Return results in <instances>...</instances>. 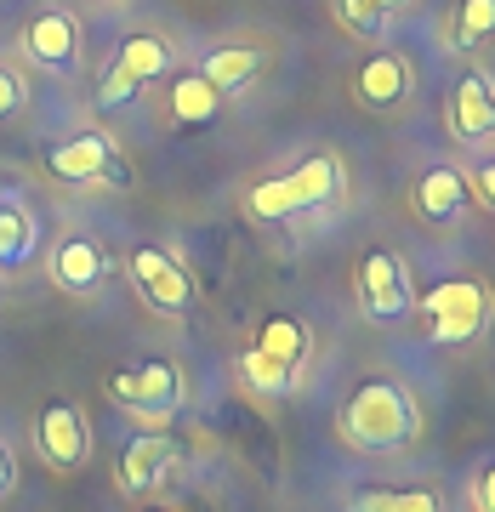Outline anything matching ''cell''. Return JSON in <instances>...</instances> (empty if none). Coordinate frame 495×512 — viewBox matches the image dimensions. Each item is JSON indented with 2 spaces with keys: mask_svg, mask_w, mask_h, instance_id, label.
<instances>
[{
  "mask_svg": "<svg viewBox=\"0 0 495 512\" xmlns=\"http://www.w3.org/2000/svg\"><path fill=\"white\" fill-rule=\"evenodd\" d=\"M416 433H422V404L410 399L404 382H387V376L359 382L342 404V439L359 444V450L387 456V450L416 444Z\"/></svg>",
  "mask_w": 495,
  "mask_h": 512,
  "instance_id": "cell-1",
  "label": "cell"
},
{
  "mask_svg": "<svg viewBox=\"0 0 495 512\" xmlns=\"http://www.w3.org/2000/svg\"><path fill=\"white\" fill-rule=\"evenodd\" d=\"M342 188H348L342 160H336V154H308L296 171L257 183L245 194V205H251L257 222H285V217H302V211H319V205L342 200Z\"/></svg>",
  "mask_w": 495,
  "mask_h": 512,
  "instance_id": "cell-2",
  "label": "cell"
},
{
  "mask_svg": "<svg viewBox=\"0 0 495 512\" xmlns=\"http://www.w3.org/2000/svg\"><path fill=\"white\" fill-rule=\"evenodd\" d=\"M490 313H495V302H490V285L484 279H444V285H433L422 296V325L444 348L473 342L478 330L490 325Z\"/></svg>",
  "mask_w": 495,
  "mask_h": 512,
  "instance_id": "cell-3",
  "label": "cell"
},
{
  "mask_svg": "<svg viewBox=\"0 0 495 512\" xmlns=\"http://www.w3.org/2000/svg\"><path fill=\"white\" fill-rule=\"evenodd\" d=\"M46 171H52L57 183L69 188H126L131 183V165L120 160V143L103 137V131H74L63 143L46 148Z\"/></svg>",
  "mask_w": 495,
  "mask_h": 512,
  "instance_id": "cell-4",
  "label": "cell"
},
{
  "mask_svg": "<svg viewBox=\"0 0 495 512\" xmlns=\"http://www.w3.org/2000/svg\"><path fill=\"white\" fill-rule=\"evenodd\" d=\"M126 268H131L137 296H143L154 313L183 319V313L194 308V279H188V268L171 251H160V245H137V251L126 256Z\"/></svg>",
  "mask_w": 495,
  "mask_h": 512,
  "instance_id": "cell-5",
  "label": "cell"
},
{
  "mask_svg": "<svg viewBox=\"0 0 495 512\" xmlns=\"http://www.w3.org/2000/svg\"><path fill=\"white\" fill-rule=\"evenodd\" d=\"M165 69H171V46L160 35H126L120 52H114V63H109V74H103V86H97V103L103 109H120L126 97H137Z\"/></svg>",
  "mask_w": 495,
  "mask_h": 512,
  "instance_id": "cell-6",
  "label": "cell"
},
{
  "mask_svg": "<svg viewBox=\"0 0 495 512\" xmlns=\"http://www.w3.org/2000/svg\"><path fill=\"white\" fill-rule=\"evenodd\" d=\"M359 308H365V319H382V325H393V319H404L416 308L410 268L399 262V251L376 245V251L359 256Z\"/></svg>",
  "mask_w": 495,
  "mask_h": 512,
  "instance_id": "cell-7",
  "label": "cell"
},
{
  "mask_svg": "<svg viewBox=\"0 0 495 512\" xmlns=\"http://www.w3.org/2000/svg\"><path fill=\"white\" fill-rule=\"evenodd\" d=\"M109 393H114V404H120L126 416H143V410L177 416V404H183V370L165 365V359H143V365L114 370Z\"/></svg>",
  "mask_w": 495,
  "mask_h": 512,
  "instance_id": "cell-8",
  "label": "cell"
},
{
  "mask_svg": "<svg viewBox=\"0 0 495 512\" xmlns=\"http://www.w3.org/2000/svg\"><path fill=\"white\" fill-rule=\"evenodd\" d=\"M18 46L35 69L69 74L74 63H80V23H74V12H63V6H40L35 18L23 23Z\"/></svg>",
  "mask_w": 495,
  "mask_h": 512,
  "instance_id": "cell-9",
  "label": "cell"
},
{
  "mask_svg": "<svg viewBox=\"0 0 495 512\" xmlns=\"http://www.w3.org/2000/svg\"><path fill=\"white\" fill-rule=\"evenodd\" d=\"M35 439H40V456L52 461L57 473H74L80 461L92 456V433H86V416H80L69 399H52L46 410H40Z\"/></svg>",
  "mask_w": 495,
  "mask_h": 512,
  "instance_id": "cell-10",
  "label": "cell"
},
{
  "mask_svg": "<svg viewBox=\"0 0 495 512\" xmlns=\"http://www.w3.org/2000/svg\"><path fill=\"white\" fill-rule=\"evenodd\" d=\"M52 279H57V291H69V296L103 291V279H109V251H103L92 234L57 239L52 245Z\"/></svg>",
  "mask_w": 495,
  "mask_h": 512,
  "instance_id": "cell-11",
  "label": "cell"
},
{
  "mask_svg": "<svg viewBox=\"0 0 495 512\" xmlns=\"http://www.w3.org/2000/svg\"><path fill=\"white\" fill-rule=\"evenodd\" d=\"M450 131H456V143L495 137V86L484 69H461L456 92H450Z\"/></svg>",
  "mask_w": 495,
  "mask_h": 512,
  "instance_id": "cell-12",
  "label": "cell"
},
{
  "mask_svg": "<svg viewBox=\"0 0 495 512\" xmlns=\"http://www.w3.org/2000/svg\"><path fill=\"white\" fill-rule=\"evenodd\" d=\"M177 467V444L165 439V433H137V439L120 450V490L126 495H148L160 490L165 478Z\"/></svg>",
  "mask_w": 495,
  "mask_h": 512,
  "instance_id": "cell-13",
  "label": "cell"
},
{
  "mask_svg": "<svg viewBox=\"0 0 495 512\" xmlns=\"http://www.w3.org/2000/svg\"><path fill=\"white\" fill-rule=\"evenodd\" d=\"M353 97H359L365 109H376V114L399 109L404 97H410V63H404L399 52L365 57V63L353 69Z\"/></svg>",
  "mask_w": 495,
  "mask_h": 512,
  "instance_id": "cell-14",
  "label": "cell"
},
{
  "mask_svg": "<svg viewBox=\"0 0 495 512\" xmlns=\"http://www.w3.org/2000/svg\"><path fill=\"white\" fill-rule=\"evenodd\" d=\"M40 251V217L29 211V200L23 194H12V188H0V274H18V268H29Z\"/></svg>",
  "mask_w": 495,
  "mask_h": 512,
  "instance_id": "cell-15",
  "label": "cell"
},
{
  "mask_svg": "<svg viewBox=\"0 0 495 512\" xmlns=\"http://www.w3.org/2000/svg\"><path fill=\"white\" fill-rule=\"evenodd\" d=\"M473 205V183H467V171H456V165H427L422 177H416V211H422L427 222H456L461 211Z\"/></svg>",
  "mask_w": 495,
  "mask_h": 512,
  "instance_id": "cell-16",
  "label": "cell"
},
{
  "mask_svg": "<svg viewBox=\"0 0 495 512\" xmlns=\"http://www.w3.org/2000/svg\"><path fill=\"white\" fill-rule=\"evenodd\" d=\"M165 103H171V120H177V126H211V120L222 114V92L205 80L200 69L177 74L171 92H165Z\"/></svg>",
  "mask_w": 495,
  "mask_h": 512,
  "instance_id": "cell-17",
  "label": "cell"
},
{
  "mask_svg": "<svg viewBox=\"0 0 495 512\" xmlns=\"http://www.w3.org/2000/svg\"><path fill=\"white\" fill-rule=\"evenodd\" d=\"M257 353H268V359H279V365L302 370L313 353V330L302 325V319H291V313H274V319H262L257 342H251Z\"/></svg>",
  "mask_w": 495,
  "mask_h": 512,
  "instance_id": "cell-18",
  "label": "cell"
},
{
  "mask_svg": "<svg viewBox=\"0 0 495 512\" xmlns=\"http://www.w3.org/2000/svg\"><path fill=\"white\" fill-rule=\"evenodd\" d=\"M262 69H268V57H262L257 46H217V52H205V63H200V74L222 97L239 92V86H251Z\"/></svg>",
  "mask_w": 495,
  "mask_h": 512,
  "instance_id": "cell-19",
  "label": "cell"
},
{
  "mask_svg": "<svg viewBox=\"0 0 495 512\" xmlns=\"http://www.w3.org/2000/svg\"><path fill=\"white\" fill-rule=\"evenodd\" d=\"M239 376H245V387H257V393H268V399H279V393L296 387V370L279 365V359H268V353H257V348L239 353Z\"/></svg>",
  "mask_w": 495,
  "mask_h": 512,
  "instance_id": "cell-20",
  "label": "cell"
},
{
  "mask_svg": "<svg viewBox=\"0 0 495 512\" xmlns=\"http://www.w3.org/2000/svg\"><path fill=\"white\" fill-rule=\"evenodd\" d=\"M353 512H444L439 490H376V495H359Z\"/></svg>",
  "mask_w": 495,
  "mask_h": 512,
  "instance_id": "cell-21",
  "label": "cell"
},
{
  "mask_svg": "<svg viewBox=\"0 0 495 512\" xmlns=\"http://www.w3.org/2000/svg\"><path fill=\"white\" fill-rule=\"evenodd\" d=\"M495 40V0H461L456 6V46H484Z\"/></svg>",
  "mask_w": 495,
  "mask_h": 512,
  "instance_id": "cell-22",
  "label": "cell"
},
{
  "mask_svg": "<svg viewBox=\"0 0 495 512\" xmlns=\"http://www.w3.org/2000/svg\"><path fill=\"white\" fill-rule=\"evenodd\" d=\"M410 0H336V12H342V23H348L353 35H376L393 12H404Z\"/></svg>",
  "mask_w": 495,
  "mask_h": 512,
  "instance_id": "cell-23",
  "label": "cell"
},
{
  "mask_svg": "<svg viewBox=\"0 0 495 512\" xmlns=\"http://www.w3.org/2000/svg\"><path fill=\"white\" fill-rule=\"evenodd\" d=\"M23 103H29V80L12 63H0V120H18Z\"/></svg>",
  "mask_w": 495,
  "mask_h": 512,
  "instance_id": "cell-24",
  "label": "cell"
},
{
  "mask_svg": "<svg viewBox=\"0 0 495 512\" xmlns=\"http://www.w3.org/2000/svg\"><path fill=\"white\" fill-rule=\"evenodd\" d=\"M473 512H495V461L478 467V478H473Z\"/></svg>",
  "mask_w": 495,
  "mask_h": 512,
  "instance_id": "cell-25",
  "label": "cell"
},
{
  "mask_svg": "<svg viewBox=\"0 0 495 512\" xmlns=\"http://www.w3.org/2000/svg\"><path fill=\"white\" fill-rule=\"evenodd\" d=\"M467 183H473V200H484V205H495V154L484 165H478L473 177H467Z\"/></svg>",
  "mask_w": 495,
  "mask_h": 512,
  "instance_id": "cell-26",
  "label": "cell"
},
{
  "mask_svg": "<svg viewBox=\"0 0 495 512\" xmlns=\"http://www.w3.org/2000/svg\"><path fill=\"white\" fill-rule=\"evenodd\" d=\"M12 490V456H6V450H0V495Z\"/></svg>",
  "mask_w": 495,
  "mask_h": 512,
  "instance_id": "cell-27",
  "label": "cell"
},
{
  "mask_svg": "<svg viewBox=\"0 0 495 512\" xmlns=\"http://www.w3.org/2000/svg\"><path fill=\"white\" fill-rule=\"evenodd\" d=\"M154 512H171V507H154Z\"/></svg>",
  "mask_w": 495,
  "mask_h": 512,
  "instance_id": "cell-28",
  "label": "cell"
}]
</instances>
